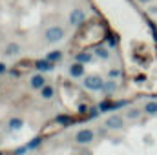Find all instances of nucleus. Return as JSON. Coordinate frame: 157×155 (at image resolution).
Listing matches in <instances>:
<instances>
[{"label": "nucleus", "instance_id": "obj_5", "mask_svg": "<svg viewBox=\"0 0 157 155\" xmlns=\"http://www.w3.org/2000/svg\"><path fill=\"white\" fill-rule=\"evenodd\" d=\"M106 126H108L110 130H119V128H122V119L117 117V115L108 117V119H106Z\"/></svg>", "mask_w": 157, "mask_h": 155}, {"label": "nucleus", "instance_id": "obj_20", "mask_svg": "<svg viewBox=\"0 0 157 155\" xmlns=\"http://www.w3.org/2000/svg\"><path fill=\"white\" fill-rule=\"evenodd\" d=\"M128 117H130V119H133V117H139V110H130Z\"/></svg>", "mask_w": 157, "mask_h": 155}, {"label": "nucleus", "instance_id": "obj_21", "mask_svg": "<svg viewBox=\"0 0 157 155\" xmlns=\"http://www.w3.org/2000/svg\"><path fill=\"white\" fill-rule=\"evenodd\" d=\"M26 150H29V148H18V150H17V153L22 155V153H26Z\"/></svg>", "mask_w": 157, "mask_h": 155}, {"label": "nucleus", "instance_id": "obj_24", "mask_svg": "<svg viewBox=\"0 0 157 155\" xmlns=\"http://www.w3.org/2000/svg\"><path fill=\"white\" fill-rule=\"evenodd\" d=\"M141 2H146V0H141Z\"/></svg>", "mask_w": 157, "mask_h": 155}, {"label": "nucleus", "instance_id": "obj_7", "mask_svg": "<svg viewBox=\"0 0 157 155\" xmlns=\"http://www.w3.org/2000/svg\"><path fill=\"white\" fill-rule=\"evenodd\" d=\"M70 75H71V77H82V75H84V66H82L80 62L73 64V66L70 68Z\"/></svg>", "mask_w": 157, "mask_h": 155}, {"label": "nucleus", "instance_id": "obj_19", "mask_svg": "<svg viewBox=\"0 0 157 155\" xmlns=\"http://www.w3.org/2000/svg\"><path fill=\"white\" fill-rule=\"evenodd\" d=\"M113 88H115V84H113V82H108V84H104L102 89H106V91H113Z\"/></svg>", "mask_w": 157, "mask_h": 155}, {"label": "nucleus", "instance_id": "obj_8", "mask_svg": "<svg viewBox=\"0 0 157 155\" xmlns=\"http://www.w3.org/2000/svg\"><path fill=\"white\" fill-rule=\"evenodd\" d=\"M44 77L42 75H35V77H31V88H35V89H42L44 88Z\"/></svg>", "mask_w": 157, "mask_h": 155}, {"label": "nucleus", "instance_id": "obj_2", "mask_svg": "<svg viewBox=\"0 0 157 155\" xmlns=\"http://www.w3.org/2000/svg\"><path fill=\"white\" fill-rule=\"evenodd\" d=\"M64 39V29L59 28V26H53L49 29H46V40L48 42H59V40Z\"/></svg>", "mask_w": 157, "mask_h": 155}, {"label": "nucleus", "instance_id": "obj_17", "mask_svg": "<svg viewBox=\"0 0 157 155\" xmlns=\"http://www.w3.org/2000/svg\"><path fill=\"white\" fill-rule=\"evenodd\" d=\"M99 110H101V112H108V110H112V102H110V100H104V102H101Z\"/></svg>", "mask_w": 157, "mask_h": 155}, {"label": "nucleus", "instance_id": "obj_9", "mask_svg": "<svg viewBox=\"0 0 157 155\" xmlns=\"http://www.w3.org/2000/svg\"><path fill=\"white\" fill-rule=\"evenodd\" d=\"M57 122H59V124H62V126H70V124L73 122V119H71V117H68V115H59V117H57Z\"/></svg>", "mask_w": 157, "mask_h": 155}, {"label": "nucleus", "instance_id": "obj_16", "mask_svg": "<svg viewBox=\"0 0 157 155\" xmlns=\"http://www.w3.org/2000/svg\"><path fill=\"white\" fill-rule=\"evenodd\" d=\"M95 55L101 57V59H108V57H110L108 49H104V47H97V49H95Z\"/></svg>", "mask_w": 157, "mask_h": 155}, {"label": "nucleus", "instance_id": "obj_22", "mask_svg": "<svg viewBox=\"0 0 157 155\" xmlns=\"http://www.w3.org/2000/svg\"><path fill=\"white\" fill-rule=\"evenodd\" d=\"M0 155H18L17 152H0Z\"/></svg>", "mask_w": 157, "mask_h": 155}, {"label": "nucleus", "instance_id": "obj_14", "mask_svg": "<svg viewBox=\"0 0 157 155\" xmlns=\"http://www.w3.org/2000/svg\"><path fill=\"white\" fill-rule=\"evenodd\" d=\"M9 128L11 130H20L22 128V120L20 119H11L9 120Z\"/></svg>", "mask_w": 157, "mask_h": 155}, {"label": "nucleus", "instance_id": "obj_13", "mask_svg": "<svg viewBox=\"0 0 157 155\" xmlns=\"http://www.w3.org/2000/svg\"><path fill=\"white\" fill-rule=\"evenodd\" d=\"M42 97L44 99H51L53 97V88L51 86H44L42 88Z\"/></svg>", "mask_w": 157, "mask_h": 155}, {"label": "nucleus", "instance_id": "obj_12", "mask_svg": "<svg viewBox=\"0 0 157 155\" xmlns=\"http://www.w3.org/2000/svg\"><path fill=\"white\" fill-rule=\"evenodd\" d=\"M144 112H146V113H150V115H155V113H157V102H148V104H146V108H144Z\"/></svg>", "mask_w": 157, "mask_h": 155}, {"label": "nucleus", "instance_id": "obj_11", "mask_svg": "<svg viewBox=\"0 0 157 155\" xmlns=\"http://www.w3.org/2000/svg\"><path fill=\"white\" fill-rule=\"evenodd\" d=\"M60 57H62V53H60V51H51V53H48V57H46V59H48L49 62H57Z\"/></svg>", "mask_w": 157, "mask_h": 155}, {"label": "nucleus", "instance_id": "obj_15", "mask_svg": "<svg viewBox=\"0 0 157 155\" xmlns=\"http://www.w3.org/2000/svg\"><path fill=\"white\" fill-rule=\"evenodd\" d=\"M18 51H20V47H18L17 44H9V46H7V49H6V53H7V55H17Z\"/></svg>", "mask_w": 157, "mask_h": 155}, {"label": "nucleus", "instance_id": "obj_6", "mask_svg": "<svg viewBox=\"0 0 157 155\" xmlns=\"http://www.w3.org/2000/svg\"><path fill=\"white\" fill-rule=\"evenodd\" d=\"M35 68H37L39 71H51V70H53V64L46 59V60H37V62H35Z\"/></svg>", "mask_w": 157, "mask_h": 155}, {"label": "nucleus", "instance_id": "obj_1", "mask_svg": "<svg viewBox=\"0 0 157 155\" xmlns=\"http://www.w3.org/2000/svg\"><path fill=\"white\" fill-rule=\"evenodd\" d=\"M84 88L93 89V91H99V89L104 88V82H102V78L99 77V75H90V77L84 78Z\"/></svg>", "mask_w": 157, "mask_h": 155}, {"label": "nucleus", "instance_id": "obj_4", "mask_svg": "<svg viewBox=\"0 0 157 155\" xmlns=\"http://www.w3.org/2000/svg\"><path fill=\"white\" fill-rule=\"evenodd\" d=\"M70 22H71L73 26L82 24V22H84V11H82V9H73V11H71V17H70Z\"/></svg>", "mask_w": 157, "mask_h": 155}, {"label": "nucleus", "instance_id": "obj_23", "mask_svg": "<svg viewBox=\"0 0 157 155\" xmlns=\"http://www.w3.org/2000/svg\"><path fill=\"white\" fill-rule=\"evenodd\" d=\"M0 73H6V64L0 62Z\"/></svg>", "mask_w": 157, "mask_h": 155}, {"label": "nucleus", "instance_id": "obj_3", "mask_svg": "<svg viewBox=\"0 0 157 155\" xmlns=\"http://www.w3.org/2000/svg\"><path fill=\"white\" fill-rule=\"evenodd\" d=\"M75 141L78 144H90L93 141V131L91 130H78L75 135Z\"/></svg>", "mask_w": 157, "mask_h": 155}, {"label": "nucleus", "instance_id": "obj_10", "mask_svg": "<svg viewBox=\"0 0 157 155\" xmlns=\"http://www.w3.org/2000/svg\"><path fill=\"white\" fill-rule=\"evenodd\" d=\"M90 60H91V55H90V53H77V62L86 64V62H90Z\"/></svg>", "mask_w": 157, "mask_h": 155}, {"label": "nucleus", "instance_id": "obj_18", "mask_svg": "<svg viewBox=\"0 0 157 155\" xmlns=\"http://www.w3.org/2000/svg\"><path fill=\"white\" fill-rule=\"evenodd\" d=\"M40 141H42L40 137H37V139H33V141H31V142L28 144V148H29V150H31V148H37V146L40 144Z\"/></svg>", "mask_w": 157, "mask_h": 155}]
</instances>
